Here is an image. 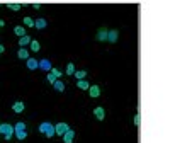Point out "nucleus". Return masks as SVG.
Instances as JSON below:
<instances>
[{"mask_svg":"<svg viewBox=\"0 0 192 143\" xmlns=\"http://www.w3.org/2000/svg\"><path fill=\"white\" fill-rule=\"evenodd\" d=\"M48 26V22H46V19H36V21H34V27H36V29H44V27Z\"/></svg>","mask_w":192,"mask_h":143,"instance_id":"nucleus-12","label":"nucleus"},{"mask_svg":"<svg viewBox=\"0 0 192 143\" xmlns=\"http://www.w3.org/2000/svg\"><path fill=\"white\" fill-rule=\"evenodd\" d=\"M48 82L53 85L55 82H56V77H55V75H51V73H48Z\"/></svg>","mask_w":192,"mask_h":143,"instance_id":"nucleus-27","label":"nucleus"},{"mask_svg":"<svg viewBox=\"0 0 192 143\" xmlns=\"http://www.w3.org/2000/svg\"><path fill=\"white\" fill-rule=\"evenodd\" d=\"M49 73H51V75H55V77H56V80H60V77H61V75H63V72H61V70H60V68H55V67H53V68H51V72H49Z\"/></svg>","mask_w":192,"mask_h":143,"instance_id":"nucleus-23","label":"nucleus"},{"mask_svg":"<svg viewBox=\"0 0 192 143\" xmlns=\"http://www.w3.org/2000/svg\"><path fill=\"white\" fill-rule=\"evenodd\" d=\"M70 130V126H68L66 123H58L56 126H55V135H58V136H63L65 133Z\"/></svg>","mask_w":192,"mask_h":143,"instance_id":"nucleus-3","label":"nucleus"},{"mask_svg":"<svg viewBox=\"0 0 192 143\" xmlns=\"http://www.w3.org/2000/svg\"><path fill=\"white\" fill-rule=\"evenodd\" d=\"M26 65H27V68H29V70L39 68V61H37L36 58H27V60H26Z\"/></svg>","mask_w":192,"mask_h":143,"instance_id":"nucleus-7","label":"nucleus"},{"mask_svg":"<svg viewBox=\"0 0 192 143\" xmlns=\"http://www.w3.org/2000/svg\"><path fill=\"white\" fill-rule=\"evenodd\" d=\"M107 29H100L99 32H97V41H107Z\"/></svg>","mask_w":192,"mask_h":143,"instance_id":"nucleus-14","label":"nucleus"},{"mask_svg":"<svg viewBox=\"0 0 192 143\" xmlns=\"http://www.w3.org/2000/svg\"><path fill=\"white\" fill-rule=\"evenodd\" d=\"M39 68L41 70H44V72H51V68H53V65H51V61L49 60H39Z\"/></svg>","mask_w":192,"mask_h":143,"instance_id":"nucleus-5","label":"nucleus"},{"mask_svg":"<svg viewBox=\"0 0 192 143\" xmlns=\"http://www.w3.org/2000/svg\"><path fill=\"white\" fill-rule=\"evenodd\" d=\"M39 131H41L46 138L55 136V126H53L51 123H41V124H39Z\"/></svg>","mask_w":192,"mask_h":143,"instance_id":"nucleus-2","label":"nucleus"},{"mask_svg":"<svg viewBox=\"0 0 192 143\" xmlns=\"http://www.w3.org/2000/svg\"><path fill=\"white\" fill-rule=\"evenodd\" d=\"M63 143H73V138H75V131L73 130H68L65 135H63Z\"/></svg>","mask_w":192,"mask_h":143,"instance_id":"nucleus-6","label":"nucleus"},{"mask_svg":"<svg viewBox=\"0 0 192 143\" xmlns=\"http://www.w3.org/2000/svg\"><path fill=\"white\" fill-rule=\"evenodd\" d=\"M4 51H5V48H4V44H0V55L4 53Z\"/></svg>","mask_w":192,"mask_h":143,"instance_id":"nucleus-30","label":"nucleus"},{"mask_svg":"<svg viewBox=\"0 0 192 143\" xmlns=\"http://www.w3.org/2000/svg\"><path fill=\"white\" fill-rule=\"evenodd\" d=\"M32 7H34V9H39V7H41V4H37V2H34V4H32Z\"/></svg>","mask_w":192,"mask_h":143,"instance_id":"nucleus-28","label":"nucleus"},{"mask_svg":"<svg viewBox=\"0 0 192 143\" xmlns=\"http://www.w3.org/2000/svg\"><path fill=\"white\" fill-rule=\"evenodd\" d=\"M77 87H78L80 90H88L90 84H88L87 80H78V82H77Z\"/></svg>","mask_w":192,"mask_h":143,"instance_id":"nucleus-19","label":"nucleus"},{"mask_svg":"<svg viewBox=\"0 0 192 143\" xmlns=\"http://www.w3.org/2000/svg\"><path fill=\"white\" fill-rule=\"evenodd\" d=\"M53 87H55V90H56V92H63V90H65V82L56 80V82L53 84Z\"/></svg>","mask_w":192,"mask_h":143,"instance_id":"nucleus-18","label":"nucleus"},{"mask_svg":"<svg viewBox=\"0 0 192 143\" xmlns=\"http://www.w3.org/2000/svg\"><path fill=\"white\" fill-rule=\"evenodd\" d=\"M4 26H5V21H4V19H0V29H2Z\"/></svg>","mask_w":192,"mask_h":143,"instance_id":"nucleus-29","label":"nucleus"},{"mask_svg":"<svg viewBox=\"0 0 192 143\" xmlns=\"http://www.w3.org/2000/svg\"><path fill=\"white\" fill-rule=\"evenodd\" d=\"M93 116L97 118V121H104V118H105V111H104V107H95L93 109Z\"/></svg>","mask_w":192,"mask_h":143,"instance_id":"nucleus-4","label":"nucleus"},{"mask_svg":"<svg viewBox=\"0 0 192 143\" xmlns=\"http://www.w3.org/2000/svg\"><path fill=\"white\" fill-rule=\"evenodd\" d=\"M16 138H17V140H26V138H27V131H16Z\"/></svg>","mask_w":192,"mask_h":143,"instance_id":"nucleus-24","label":"nucleus"},{"mask_svg":"<svg viewBox=\"0 0 192 143\" xmlns=\"http://www.w3.org/2000/svg\"><path fill=\"white\" fill-rule=\"evenodd\" d=\"M31 41H32V37L26 34V36L19 37V46H21V48H26V46H29V44H31Z\"/></svg>","mask_w":192,"mask_h":143,"instance_id":"nucleus-8","label":"nucleus"},{"mask_svg":"<svg viewBox=\"0 0 192 143\" xmlns=\"http://www.w3.org/2000/svg\"><path fill=\"white\" fill-rule=\"evenodd\" d=\"M14 133H16V130H14V126H12V124H7V123L0 124V135H4V138H5L7 142L14 136Z\"/></svg>","mask_w":192,"mask_h":143,"instance_id":"nucleus-1","label":"nucleus"},{"mask_svg":"<svg viewBox=\"0 0 192 143\" xmlns=\"http://www.w3.org/2000/svg\"><path fill=\"white\" fill-rule=\"evenodd\" d=\"M29 48H31V51L37 53V51L41 49V44H39V41H36V39H32V41H31V44H29Z\"/></svg>","mask_w":192,"mask_h":143,"instance_id":"nucleus-16","label":"nucleus"},{"mask_svg":"<svg viewBox=\"0 0 192 143\" xmlns=\"http://www.w3.org/2000/svg\"><path fill=\"white\" fill-rule=\"evenodd\" d=\"M14 32H16L19 37L26 36V27H24V26H16V27H14Z\"/></svg>","mask_w":192,"mask_h":143,"instance_id":"nucleus-17","label":"nucleus"},{"mask_svg":"<svg viewBox=\"0 0 192 143\" xmlns=\"http://www.w3.org/2000/svg\"><path fill=\"white\" fill-rule=\"evenodd\" d=\"M65 72H66V75L70 77V75L75 73V65L73 63H66V68H65Z\"/></svg>","mask_w":192,"mask_h":143,"instance_id":"nucleus-21","label":"nucleus"},{"mask_svg":"<svg viewBox=\"0 0 192 143\" xmlns=\"http://www.w3.org/2000/svg\"><path fill=\"white\" fill-rule=\"evenodd\" d=\"M17 56L21 60H27L29 58V49H26V48H21L19 51H17Z\"/></svg>","mask_w":192,"mask_h":143,"instance_id":"nucleus-13","label":"nucleus"},{"mask_svg":"<svg viewBox=\"0 0 192 143\" xmlns=\"http://www.w3.org/2000/svg\"><path fill=\"white\" fill-rule=\"evenodd\" d=\"M133 123H134V126H140V123H141V116H140V112L134 116V119H133Z\"/></svg>","mask_w":192,"mask_h":143,"instance_id":"nucleus-26","label":"nucleus"},{"mask_svg":"<svg viewBox=\"0 0 192 143\" xmlns=\"http://www.w3.org/2000/svg\"><path fill=\"white\" fill-rule=\"evenodd\" d=\"M88 94H90V97H99L100 95V87L99 85H90V87H88Z\"/></svg>","mask_w":192,"mask_h":143,"instance_id":"nucleus-9","label":"nucleus"},{"mask_svg":"<svg viewBox=\"0 0 192 143\" xmlns=\"http://www.w3.org/2000/svg\"><path fill=\"white\" fill-rule=\"evenodd\" d=\"M73 77H75L77 80H85V77H87V72H85V70H75Z\"/></svg>","mask_w":192,"mask_h":143,"instance_id":"nucleus-15","label":"nucleus"},{"mask_svg":"<svg viewBox=\"0 0 192 143\" xmlns=\"http://www.w3.org/2000/svg\"><path fill=\"white\" fill-rule=\"evenodd\" d=\"M0 124H2V123H0Z\"/></svg>","mask_w":192,"mask_h":143,"instance_id":"nucleus-31","label":"nucleus"},{"mask_svg":"<svg viewBox=\"0 0 192 143\" xmlns=\"http://www.w3.org/2000/svg\"><path fill=\"white\" fill-rule=\"evenodd\" d=\"M24 109H26V106H24V102H21V101H17L12 104V111L14 112H24Z\"/></svg>","mask_w":192,"mask_h":143,"instance_id":"nucleus-10","label":"nucleus"},{"mask_svg":"<svg viewBox=\"0 0 192 143\" xmlns=\"http://www.w3.org/2000/svg\"><path fill=\"white\" fill-rule=\"evenodd\" d=\"M7 7H9L10 10H14V12L21 10V4H19V2H16V4H12V2H9V4H7Z\"/></svg>","mask_w":192,"mask_h":143,"instance_id":"nucleus-20","label":"nucleus"},{"mask_svg":"<svg viewBox=\"0 0 192 143\" xmlns=\"http://www.w3.org/2000/svg\"><path fill=\"white\" fill-rule=\"evenodd\" d=\"M117 37H119V32L116 31V29H112V31L107 32V41L109 43H116L117 41Z\"/></svg>","mask_w":192,"mask_h":143,"instance_id":"nucleus-11","label":"nucleus"},{"mask_svg":"<svg viewBox=\"0 0 192 143\" xmlns=\"http://www.w3.org/2000/svg\"><path fill=\"white\" fill-rule=\"evenodd\" d=\"M14 130H16V131H26V124H24V123H16Z\"/></svg>","mask_w":192,"mask_h":143,"instance_id":"nucleus-25","label":"nucleus"},{"mask_svg":"<svg viewBox=\"0 0 192 143\" xmlns=\"http://www.w3.org/2000/svg\"><path fill=\"white\" fill-rule=\"evenodd\" d=\"M22 22H24V26H26V27H34V19H31L29 16L24 17V21H22Z\"/></svg>","mask_w":192,"mask_h":143,"instance_id":"nucleus-22","label":"nucleus"}]
</instances>
